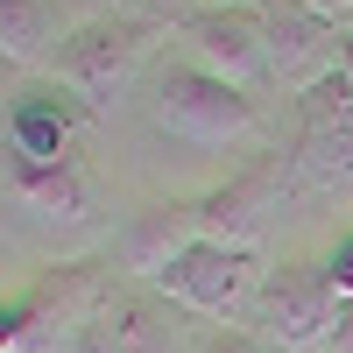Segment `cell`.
Listing matches in <instances>:
<instances>
[{
    "mask_svg": "<svg viewBox=\"0 0 353 353\" xmlns=\"http://www.w3.org/2000/svg\"><path fill=\"white\" fill-rule=\"evenodd\" d=\"M311 14H325V21H339V28H353V0H304Z\"/></svg>",
    "mask_w": 353,
    "mask_h": 353,
    "instance_id": "2e32d148",
    "label": "cell"
},
{
    "mask_svg": "<svg viewBox=\"0 0 353 353\" xmlns=\"http://www.w3.org/2000/svg\"><path fill=\"white\" fill-rule=\"evenodd\" d=\"M332 353H353V304H346V318H339V332H332Z\"/></svg>",
    "mask_w": 353,
    "mask_h": 353,
    "instance_id": "e0dca14e",
    "label": "cell"
},
{
    "mask_svg": "<svg viewBox=\"0 0 353 353\" xmlns=\"http://www.w3.org/2000/svg\"><path fill=\"white\" fill-rule=\"evenodd\" d=\"M71 28L78 21H64V0H0V64L28 71V78H50Z\"/></svg>",
    "mask_w": 353,
    "mask_h": 353,
    "instance_id": "8fae6325",
    "label": "cell"
},
{
    "mask_svg": "<svg viewBox=\"0 0 353 353\" xmlns=\"http://www.w3.org/2000/svg\"><path fill=\"white\" fill-rule=\"evenodd\" d=\"M325 276H332V290H339V297L353 304V233H346V241L325 254Z\"/></svg>",
    "mask_w": 353,
    "mask_h": 353,
    "instance_id": "9a60e30c",
    "label": "cell"
},
{
    "mask_svg": "<svg viewBox=\"0 0 353 353\" xmlns=\"http://www.w3.org/2000/svg\"><path fill=\"white\" fill-rule=\"evenodd\" d=\"M156 128L176 134V141H191V149H241V141H261V99L241 92V85H226L212 71H198V64H163L156 71Z\"/></svg>",
    "mask_w": 353,
    "mask_h": 353,
    "instance_id": "7a4b0ae2",
    "label": "cell"
},
{
    "mask_svg": "<svg viewBox=\"0 0 353 353\" xmlns=\"http://www.w3.org/2000/svg\"><path fill=\"white\" fill-rule=\"evenodd\" d=\"M339 318H346V297L332 290L325 261H276V269L261 276V290H254L248 325L276 353H332Z\"/></svg>",
    "mask_w": 353,
    "mask_h": 353,
    "instance_id": "3957f363",
    "label": "cell"
},
{
    "mask_svg": "<svg viewBox=\"0 0 353 353\" xmlns=\"http://www.w3.org/2000/svg\"><path fill=\"white\" fill-rule=\"evenodd\" d=\"M71 353H176V346H170V332H163V318H156L149 297H113L106 318Z\"/></svg>",
    "mask_w": 353,
    "mask_h": 353,
    "instance_id": "4fadbf2b",
    "label": "cell"
},
{
    "mask_svg": "<svg viewBox=\"0 0 353 353\" xmlns=\"http://www.w3.org/2000/svg\"><path fill=\"white\" fill-rule=\"evenodd\" d=\"M184 64L212 71L241 92H261L269 85V28H261V8L254 0H226V8H184L170 21Z\"/></svg>",
    "mask_w": 353,
    "mask_h": 353,
    "instance_id": "5b68a950",
    "label": "cell"
},
{
    "mask_svg": "<svg viewBox=\"0 0 353 353\" xmlns=\"http://www.w3.org/2000/svg\"><path fill=\"white\" fill-rule=\"evenodd\" d=\"M8 191H14L21 212H36L50 226L92 219V176H85V163H14L8 156Z\"/></svg>",
    "mask_w": 353,
    "mask_h": 353,
    "instance_id": "7c38bea8",
    "label": "cell"
},
{
    "mask_svg": "<svg viewBox=\"0 0 353 353\" xmlns=\"http://www.w3.org/2000/svg\"><path fill=\"white\" fill-rule=\"evenodd\" d=\"M346 78H353V28H346Z\"/></svg>",
    "mask_w": 353,
    "mask_h": 353,
    "instance_id": "ac0fdd59",
    "label": "cell"
},
{
    "mask_svg": "<svg viewBox=\"0 0 353 353\" xmlns=\"http://www.w3.org/2000/svg\"><path fill=\"white\" fill-rule=\"evenodd\" d=\"M191 353H276L269 339H254V332H233V325H212V332H198Z\"/></svg>",
    "mask_w": 353,
    "mask_h": 353,
    "instance_id": "5bb4252c",
    "label": "cell"
},
{
    "mask_svg": "<svg viewBox=\"0 0 353 353\" xmlns=\"http://www.w3.org/2000/svg\"><path fill=\"white\" fill-rule=\"evenodd\" d=\"M156 43H163L156 14H121V8H113V14H92V21H78L64 36L50 78L64 85L92 121H113V113L134 99V85H141V71H149Z\"/></svg>",
    "mask_w": 353,
    "mask_h": 353,
    "instance_id": "6da1fadb",
    "label": "cell"
},
{
    "mask_svg": "<svg viewBox=\"0 0 353 353\" xmlns=\"http://www.w3.org/2000/svg\"><path fill=\"white\" fill-rule=\"evenodd\" d=\"M254 8H261V28H269V85L283 99H304L346 71V28L339 21L311 14L304 0H254Z\"/></svg>",
    "mask_w": 353,
    "mask_h": 353,
    "instance_id": "8992f818",
    "label": "cell"
},
{
    "mask_svg": "<svg viewBox=\"0 0 353 353\" xmlns=\"http://www.w3.org/2000/svg\"><path fill=\"white\" fill-rule=\"evenodd\" d=\"M290 184H297L290 156H261V163H248L241 176H226L219 191H205V198H198L205 241H219V248H241V254H261V241H269V219L283 212Z\"/></svg>",
    "mask_w": 353,
    "mask_h": 353,
    "instance_id": "52a82bcc",
    "label": "cell"
},
{
    "mask_svg": "<svg viewBox=\"0 0 353 353\" xmlns=\"http://www.w3.org/2000/svg\"><path fill=\"white\" fill-rule=\"evenodd\" d=\"M269 276L261 254H241V248H219V241H198L156 276V297H170L176 311L205 318V325H241L254 311V290Z\"/></svg>",
    "mask_w": 353,
    "mask_h": 353,
    "instance_id": "277c9868",
    "label": "cell"
},
{
    "mask_svg": "<svg viewBox=\"0 0 353 353\" xmlns=\"http://www.w3.org/2000/svg\"><path fill=\"white\" fill-rule=\"evenodd\" d=\"M205 241V219H198V198H156V205H141V212L121 226V269L141 276V283H156L163 269L184 248Z\"/></svg>",
    "mask_w": 353,
    "mask_h": 353,
    "instance_id": "30bf717a",
    "label": "cell"
},
{
    "mask_svg": "<svg viewBox=\"0 0 353 353\" xmlns=\"http://www.w3.org/2000/svg\"><path fill=\"white\" fill-rule=\"evenodd\" d=\"M198 8H226V0H198Z\"/></svg>",
    "mask_w": 353,
    "mask_h": 353,
    "instance_id": "d6986e66",
    "label": "cell"
},
{
    "mask_svg": "<svg viewBox=\"0 0 353 353\" xmlns=\"http://www.w3.org/2000/svg\"><path fill=\"white\" fill-rule=\"evenodd\" d=\"M304 191H346L353 184V78H325L297 99V149H290Z\"/></svg>",
    "mask_w": 353,
    "mask_h": 353,
    "instance_id": "ba28073f",
    "label": "cell"
},
{
    "mask_svg": "<svg viewBox=\"0 0 353 353\" xmlns=\"http://www.w3.org/2000/svg\"><path fill=\"white\" fill-rule=\"evenodd\" d=\"M85 121H92V113H85L57 78H36L8 106V156L14 163H78Z\"/></svg>",
    "mask_w": 353,
    "mask_h": 353,
    "instance_id": "9c48e42d",
    "label": "cell"
}]
</instances>
